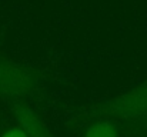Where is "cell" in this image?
<instances>
[{
	"instance_id": "6da1fadb",
	"label": "cell",
	"mask_w": 147,
	"mask_h": 137,
	"mask_svg": "<svg viewBox=\"0 0 147 137\" xmlns=\"http://www.w3.org/2000/svg\"><path fill=\"white\" fill-rule=\"evenodd\" d=\"M39 77L33 69L0 54V94L24 97L37 89Z\"/></svg>"
},
{
	"instance_id": "7a4b0ae2",
	"label": "cell",
	"mask_w": 147,
	"mask_h": 137,
	"mask_svg": "<svg viewBox=\"0 0 147 137\" xmlns=\"http://www.w3.org/2000/svg\"><path fill=\"white\" fill-rule=\"evenodd\" d=\"M98 110L119 120H139L147 116V84H140L103 101Z\"/></svg>"
},
{
	"instance_id": "3957f363",
	"label": "cell",
	"mask_w": 147,
	"mask_h": 137,
	"mask_svg": "<svg viewBox=\"0 0 147 137\" xmlns=\"http://www.w3.org/2000/svg\"><path fill=\"white\" fill-rule=\"evenodd\" d=\"M17 126H20L29 137H56L47 123L30 107L19 106L14 110Z\"/></svg>"
},
{
	"instance_id": "277c9868",
	"label": "cell",
	"mask_w": 147,
	"mask_h": 137,
	"mask_svg": "<svg viewBox=\"0 0 147 137\" xmlns=\"http://www.w3.org/2000/svg\"><path fill=\"white\" fill-rule=\"evenodd\" d=\"M83 137H119V129L110 119H100L86 129Z\"/></svg>"
},
{
	"instance_id": "5b68a950",
	"label": "cell",
	"mask_w": 147,
	"mask_h": 137,
	"mask_svg": "<svg viewBox=\"0 0 147 137\" xmlns=\"http://www.w3.org/2000/svg\"><path fill=\"white\" fill-rule=\"evenodd\" d=\"M0 137H29L26 134V132L20 127V126H13V127H9L7 130H4Z\"/></svg>"
}]
</instances>
